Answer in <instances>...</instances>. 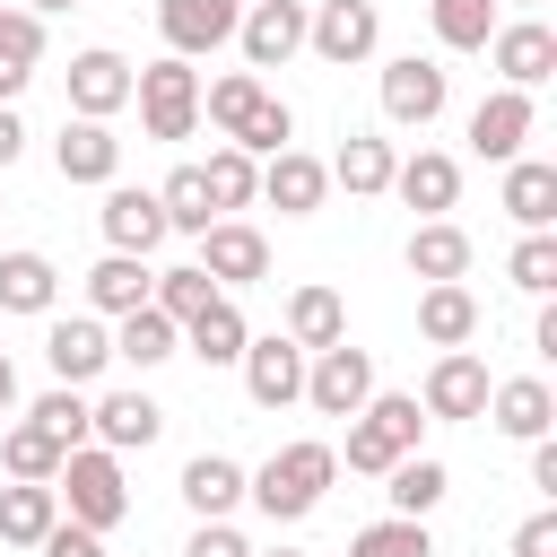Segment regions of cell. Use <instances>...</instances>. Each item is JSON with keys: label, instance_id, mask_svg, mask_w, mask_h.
I'll use <instances>...</instances> for the list:
<instances>
[{"label": "cell", "instance_id": "obj_1", "mask_svg": "<svg viewBox=\"0 0 557 557\" xmlns=\"http://www.w3.org/2000/svg\"><path fill=\"white\" fill-rule=\"evenodd\" d=\"M331 479H339V453H331V444H278V453L244 479V496H252L270 522H305Z\"/></svg>", "mask_w": 557, "mask_h": 557}, {"label": "cell", "instance_id": "obj_2", "mask_svg": "<svg viewBox=\"0 0 557 557\" xmlns=\"http://www.w3.org/2000/svg\"><path fill=\"white\" fill-rule=\"evenodd\" d=\"M52 496H70V522L104 540V531L131 513V487H122V453H104V444H78V453L61 461V479H52Z\"/></svg>", "mask_w": 557, "mask_h": 557}, {"label": "cell", "instance_id": "obj_3", "mask_svg": "<svg viewBox=\"0 0 557 557\" xmlns=\"http://www.w3.org/2000/svg\"><path fill=\"white\" fill-rule=\"evenodd\" d=\"M418 426H426V418H418V392H374V400L348 418V470H374V479H383L392 461L418 453Z\"/></svg>", "mask_w": 557, "mask_h": 557}, {"label": "cell", "instance_id": "obj_4", "mask_svg": "<svg viewBox=\"0 0 557 557\" xmlns=\"http://www.w3.org/2000/svg\"><path fill=\"white\" fill-rule=\"evenodd\" d=\"M131 96H139V122H148V139H191V122H200V78H191V61H148V70H131Z\"/></svg>", "mask_w": 557, "mask_h": 557}, {"label": "cell", "instance_id": "obj_5", "mask_svg": "<svg viewBox=\"0 0 557 557\" xmlns=\"http://www.w3.org/2000/svg\"><path fill=\"white\" fill-rule=\"evenodd\" d=\"M305 400H313L322 418H357V409L374 400V348H348V339L313 348V366H305Z\"/></svg>", "mask_w": 557, "mask_h": 557}, {"label": "cell", "instance_id": "obj_6", "mask_svg": "<svg viewBox=\"0 0 557 557\" xmlns=\"http://www.w3.org/2000/svg\"><path fill=\"white\" fill-rule=\"evenodd\" d=\"M305 44H313L331 70H357V61L383 44V17H374V0H322V9L305 17Z\"/></svg>", "mask_w": 557, "mask_h": 557}, {"label": "cell", "instance_id": "obj_7", "mask_svg": "<svg viewBox=\"0 0 557 557\" xmlns=\"http://www.w3.org/2000/svg\"><path fill=\"white\" fill-rule=\"evenodd\" d=\"M157 26H165V52H174V61H191V52L235 44L244 9H235V0H157Z\"/></svg>", "mask_w": 557, "mask_h": 557}, {"label": "cell", "instance_id": "obj_8", "mask_svg": "<svg viewBox=\"0 0 557 557\" xmlns=\"http://www.w3.org/2000/svg\"><path fill=\"white\" fill-rule=\"evenodd\" d=\"M444 70L435 61H418V52H400V61H383V113L400 122V131H426L435 113H444Z\"/></svg>", "mask_w": 557, "mask_h": 557}, {"label": "cell", "instance_id": "obj_9", "mask_svg": "<svg viewBox=\"0 0 557 557\" xmlns=\"http://www.w3.org/2000/svg\"><path fill=\"white\" fill-rule=\"evenodd\" d=\"M44 366L78 392V383H96V374L113 366V331H104V322H87V313H61V322L44 331Z\"/></svg>", "mask_w": 557, "mask_h": 557}, {"label": "cell", "instance_id": "obj_10", "mask_svg": "<svg viewBox=\"0 0 557 557\" xmlns=\"http://www.w3.org/2000/svg\"><path fill=\"white\" fill-rule=\"evenodd\" d=\"M244 392L261 400V409H287V400H305V348L278 331V339H244Z\"/></svg>", "mask_w": 557, "mask_h": 557}, {"label": "cell", "instance_id": "obj_11", "mask_svg": "<svg viewBox=\"0 0 557 557\" xmlns=\"http://www.w3.org/2000/svg\"><path fill=\"white\" fill-rule=\"evenodd\" d=\"M487 392H496L487 366H479L470 348H444V357L426 366V400H418V409H426V418H487Z\"/></svg>", "mask_w": 557, "mask_h": 557}, {"label": "cell", "instance_id": "obj_12", "mask_svg": "<svg viewBox=\"0 0 557 557\" xmlns=\"http://www.w3.org/2000/svg\"><path fill=\"white\" fill-rule=\"evenodd\" d=\"M122 104H131V61L104 52V44L78 52V61H70V113H78V122H113Z\"/></svg>", "mask_w": 557, "mask_h": 557}, {"label": "cell", "instance_id": "obj_13", "mask_svg": "<svg viewBox=\"0 0 557 557\" xmlns=\"http://www.w3.org/2000/svg\"><path fill=\"white\" fill-rule=\"evenodd\" d=\"M200 270H209L218 287H252V278H270V244H261V226L218 218V226L200 235Z\"/></svg>", "mask_w": 557, "mask_h": 557}, {"label": "cell", "instance_id": "obj_14", "mask_svg": "<svg viewBox=\"0 0 557 557\" xmlns=\"http://www.w3.org/2000/svg\"><path fill=\"white\" fill-rule=\"evenodd\" d=\"M87 435H96L104 453H148V444L165 435V409H157L148 392H104V400L87 409Z\"/></svg>", "mask_w": 557, "mask_h": 557}, {"label": "cell", "instance_id": "obj_15", "mask_svg": "<svg viewBox=\"0 0 557 557\" xmlns=\"http://www.w3.org/2000/svg\"><path fill=\"white\" fill-rule=\"evenodd\" d=\"M252 70H278L287 52H305V0H252V17L235 26Z\"/></svg>", "mask_w": 557, "mask_h": 557}, {"label": "cell", "instance_id": "obj_16", "mask_svg": "<svg viewBox=\"0 0 557 557\" xmlns=\"http://www.w3.org/2000/svg\"><path fill=\"white\" fill-rule=\"evenodd\" d=\"M487 52H496V70H505V87H513V96H531V87L557 70V35H548L540 17H522V26H496V35H487Z\"/></svg>", "mask_w": 557, "mask_h": 557}, {"label": "cell", "instance_id": "obj_17", "mask_svg": "<svg viewBox=\"0 0 557 557\" xmlns=\"http://www.w3.org/2000/svg\"><path fill=\"white\" fill-rule=\"evenodd\" d=\"M322 191H331V174H322V157H305V148H278V157L261 165V200H270L278 218H313Z\"/></svg>", "mask_w": 557, "mask_h": 557}, {"label": "cell", "instance_id": "obj_18", "mask_svg": "<svg viewBox=\"0 0 557 557\" xmlns=\"http://www.w3.org/2000/svg\"><path fill=\"white\" fill-rule=\"evenodd\" d=\"M96 218H104V244H113V252H139V261H148V252L165 244V209H157V191H131V183H113Z\"/></svg>", "mask_w": 557, "mask_h": 557}, {"label": "cell", "instance_id": "obj_19", "mask_svg": "<svg viewBox=\"0 0 557 557\" xmlns=\"http://www.w3.org/2000/svg\"><path fill=\"white\" fill-rule=\"evenodd\" d=\"M522 139H531V96H513V87L479 96V113H470V148H479V157H496V165H513V157H522Z\"/></svg>", "mask_w": 557, "mask_h": 557}, {"label": "cell", "instance_id": "obj_20", "mask_svg": "<svg viewBox=\"0 0 557 557\" xmlns=\"http://www.w3.org/2000/svg\"><path fill=\"white\" fill-rule=\"evenodd\" d=\"M52 165H61V183H113V165H122V139H113L104 122H61V139H52Z\"/></svg>", "mask_w": 557, "mask_h": 557}, {"label": "cell", "instance_id": "obj_21", "mask_svg": "<svg viewBox=\"0 0 557 557\" xmlns=\"http://www.w3.org/2000/svg\"><path fill=\"white\" fill-rule=\"evenodd\" d=\"M392 191H400L409 209H426V218H444V209L461 200V165H453L444 148H418V157H400V165H392Z\"/></svg>", "mask_w": 557, "mask_h": 557}, {"label": "cell", "instance_id": "obj_22", "mask_svg": "<svg viewBox=\"0 0 557 557\" xmlns=\"http://www.w3.org/2000/svg\"><path fill=\"white\" fill-rule=\"evenodd\" d=\"M148 287H157V270H148L139 252H104V261L87 270V305H96V313H113V322H122V313H139V305H148Z\"/></svg>", "mask_w": 557, "mask_h": 557}, {"label": "cell", "instance_id": "obj_23", "mask_svg": "<svg viewBox=\"0 0 557 557\" xmlns=\"http://www.w3.org/2000/svg\"><path fill=\"white\" fill-rule=\"evenodd\" d=\"M505 218L531 226V235H548V218H557V165L513 157V165H505Z\"/></svg>", "mask_w": 557, "mask_h": 557}, {"label": "cell", "instance_id": "obj_24", "mask_svg": "<svg viewBox=\"0 0 557 557\" xmlns=\"http://www.w3.org/2000/svg\"><path fill=\"white\" fill-rule=\"evenodd\" d=\"M409 278H426V287L470 278V235H461L453 218H426V226L409 235Z\"/></svg>", "mask_w": 557, "mask_h": 557}, {"label": "cell", "instance_id": "obj_25", "mask_svg": "<svg viewBox=\"0 0 557 557\" xmlns=\"http://www.w3.org/2000/svg\"><path fill=\"white\" fill-rule=\"evenodd\" d=\"M487 409H496V426H505L513 444H540V435H548V418H557V400H548V383H540V374L496 383V392H487Z\"/></svg>", "mask_w": 557, "mask_h": 557}, {"label": "cell", "instance_id": "obj_26", "mask_svg": "<svg viewBox=\"0 0 557 557\" xmlns=\"http://www.w3.org/2000/svg\"><path fill=\"white\" fill-rule=\"evenodd\" d=\"M183 505H191L200 522H226V513L244 505V470H235L226 453H200V461H183Z\"/></svg>", "mask_w": 557, "mask_h": 557}, {"label": "cell", "instance_id": "obj_27", "mask_svg": "<svg viewBox=\"0 0 557 557\" xmlns=\"http://www.w3.org/2000/svg\"><path fill=\"white\" fill-rule=\"evenodd\" d=\"M392 165H400V157H392V139H366V131H348V148H339V157H331L322 174H331L339 191L374 200V191H392Z\"/></svg>", "mask_w": 557, "mask_h": 557}, {"label": "cell", "instance_id": "obj_28", "mask_svg": "<svg viewBox=\"0 0 557 557\" xmlns=\"http://www.w3.org/2000/svg\"><path fill=\"white\" fill-rule=\"evenodd\" d=\"M52 522H61V496H52V487H35V479H9V487H0V540H9V548H35Z\"/></svg>", "mask_w": 557, "mask_h": 557}, {"label": "cell", "instance_id": "obj_29", "mask_svg": "<svg viewBox=\"0 0 557 557\" xmlns=\"http://www.w3.org/2000/svg\"><path fill=\"white\" fill-rule=\"evenodd\" d=\"M61 270L44 252H0V313H52Z\"/></svg>", "mask_w": 557, "mask_h": 557}, {"label": "cell", "instance_id": "obj_30", "mask_svg": "<svg viewBox=\"0 0 557 557\" xmlns=\"http://www.w3.org/2000/svg\"><path fill=\"white\" fill-rule=\"evenodd\" d=\"M157 209H165V235H209L218 226V209H209V183H200V165H174L165 183H157Z\"/></svg>", "mask_w": 557, "mask_h": 557}, {"label": "cell", "instance_id": "obj_31", "mask_svg": "<svg viewBox=\"0 0 557 557\" xmlns=\"http://www.w3.org/2000/svg\"><path fill=\"white\" fill-rule=\"evenodd\" d=\"M418 331H426L435 348H461V339L479 331V296H470L461 278H444V287H426V296H418Z\"/></svg>", "mask_w": 557, "mask_h": 557}, {"label": "cell", "instance_id": "obj_32", "mask_svg": "<svg viewBox=\"0 0 557 557\" xmlns=\"http://www.w3.org/2000/svg\"><path fill=\"white\" fill-rule=\"evenodd\" d=\"M383 479H392L383 496H392V513H400V522H426V513L444 505V487H453V479H444V461H426V453H409V461H392Z\"/></svg>", "mask_w": 557, "mask_h": 557}, {"label": "cell", "instance_id": "obj_33", "mask_svg": "<svg viewBox=\"0 0 557 557\" xmlns=\"http://www.w3.org/2000/svg\"><path fill=\"white\" fill-rule=\"evenodd\" d=\"M35 61H44V17L35 9H0V104L35 78Z\"/></svg>", "mask_w": 557, "mask_h": 557}, {"label": "cell", "instance_id": "obj_34", "mask_svg": "<svg viewBox=\"0 0 557 557\" xmlns=\"http://www.w3.org/2000/svg\"><path fill=\"white\" fill-rule=\"evenodd\" d=\"M287 339L313 357V348H331V339H348V313H339V296L331 287H296L287 296Z\"/></svg>", "mask_w": 557, "mask_h": 557}, {"label": "cell", "instance_id": "obj_35", "mask_svg": "<svg viewBox=\"0 0 557 557\" xmlns=\"http://www.w3.org/2000/svg\"><path fill=\"white\" fill-rule=\"evenodd\" d=\"M183 339H191V357H200V366H235L252 331H244V313H235V296H218L209 313H191V322H183Z\"/></svg>", "mask_w": 557, "mask_h": 557}, {"label": "cell", "instance_id": "obj_36", "mask_svg": "<svg viewBox=\"0 0 557 557\" xmlns=\"http://www.w3.org/2000/svg\"><path fill=\"white\" fill-rule=\"evenodd\" d=\"M200 183H209V209H218V218H226V209H252V200H261V165H252L244 148H209Z\"/></svg>", "mask_w": 557, "mask_h": 557}, {"label": "cell", "instance_id": "obj_37", "mask_svg": "<svg viewBox=\"0 0 557 557\" xmlns=\"http://www.w3.org/2000/svg\"><path fill=\"white\" fill-rule=\"evenodd\" d=\"M148 305H157V313H165V322L183 331L191 313H209V305H218V278H209L200 261H183V270H157V287H148Z\"/></svg>", "mask_w": 557, "mask_h": 557}, {"label": "cell", "instance_id": "obj_38", "mask_svg": "<svg viewBox=\"0 0 557 557\" xmlns=\"http://www.w3.org/2000/svg\"><path fill=\"white\" fill-rule=\"evenodd\" d=\"M61 461H70V453H61V444H52L35 418L0 435V470H9V479H35V487H52V479H61Z\"/></svg>", "mask_w": 557, "mask_h": 557}, {"label": "cell", "instance_id": "obj_39", "mask_svg": "<svg viewBox=\"0 0 557 557\" xmlns=\"http://www.w3.org/2000/svg\"><path fill=\"white\" fill-rule=\"evenodd\" d=\"M183 348V331L157 313V305H139V313H122V331H113V357H131V366H165Z\"/></svg>", "mask_w": 557, "mask_h": 557}, {"label": "cell", "instance_id": "obj_40", "mask_svg": "<svg viewBox=\"0 0 557 557\" xmlns=\"http://www.w3.org/2000/svg\"><path fill=\"white\" fill-rule=\"evenodd\" d=\"M496 35V0H435V44L444 52H487Z\"/></svg>", "mask_w": 557, "mask_h": 557}, {"label": "cell", "instance_id": "obj_41", "mask_svg": "<svg viewBox=\"0 0 557 557\" xmlns=\"http://www.w3.org/2000/svg\"><path fill=\"white\" fill-rule=\"evenodd\" d=\"M287 139H296V113H287V104H278V96L261 87V104H252V113L235 122V139H226V148H244V157H278Z\"/></svg>", "mask_w": 557, "mask_h": 557}, {"label": "cell", "instance_id": "obj_42", "mask_svg": "<svg viewBox=\"0 0 557 557\" xmlns=\"http://www.w3.org/2000/svg\"><path fill=\"white\" fill-rule=\"evenodd\" d=\"M348 557H435V540H426V522L383 513V522H366V531L348 540Z\"/></svg>", "mask_w": 557, "mask_h": 557}, {"label": "cell", "instance_id": "obj_43", "mask_svg": "<svg viewBox=\"0 0 557 557\" xmlns=\"http://www.w3.org/2000/svg\"><path fill=\"white\" fill-rule=\"evenodd\" d=\"M26 418H35V426H44V435H52L61 453H78V444H87V400H78L70 383H52V392H44V400H35Z\"/></svg>", "mask_w": 557, "mask_h": 557}, {"label": "cell", "instance_id": "obj_44", "mask_svg": "<svg viewBox=\"0 0 557 557\" xmlns=\"http://www.w3.org/2000/svg\"><path fill=\"white\" fill-rule=\"evenodd\" d=\"M252 104H261V78H252V70H226V78H218V87L200 96V113H209V122H218L226 139H235V122H244Z\"/></svg>", "mask_w": 557, "mask_h": 557}, {"label": "cell", "instance_id": "obj_45", "mask_svg": "<svg viewBox=\"0 0 557 557\" xmlns=\"http://www.w3.org/2000/svg\"><path fill=\"white\" fill-rule=\"evenodd\" d=\"M505 270H513V287H522V296H548V287H557V235H522Z\"/></svg>", "mask_w": 557, "mask_h": 557}, {"label": "cell", "instance_id": "obj_46", "mask_svg": "<svg viewBox=\"0 0 557 557\" xmlns=\"http://www.w3.org/2000/svg\"><path fill=\"white\" fill-rule=\"evenodd\" d=\"M35 548H44V557H104V540H96V531H78V522H52Z\"/></svg>", "mask_w": 557, "mask_h": 557}, {"label": "cell", "instance_id": "obj_47", "mask_svg": "<svg viewBox=\"0 0 557 557\" xmlns=\"http://www.w3.org/2000/svg\"><path fill=\"white\" fill-rule=\"evenodd\" d=\"M183 557H252V548H244V531H226V522H200Z\"/></svg>", "mask_w": 557, "mask_h": 557}, {"label": "cell", "instance_id": "obj_48", "mask_svg": "<svg viewBox=\"0 0 557 557\" xmlns=\"http://www.w3.org/2000/svg\"><path fill=\"white\" fill-rule=\"evenodd\" d=\"M513 557H557V513H531L513 531Z\"/></svg>", "mask_w": 557, "mask_h": 557}, {"label": "cell", "instance_id": "obj_49", "mask_svg": "<svg viewBox=\"0 0 557 557\" xmlns=\"http://www.w3.org/2000/svg\"><path fill=\"white\" fill-rule=\"evenodd\" d=\"M531 487H540V496H557V444H548V435L531 444Z\"/></svg>", "mask_w": 557, "mask_h": 557}, {"label": "cell", "instance_id": "obj_50", "mask_svg": "<svg viewBox=\"0 0 557 557\" xmlns=\"http://www.w3.org/2000/svg\"><path fill=\"white\" fill-rule=\"evenodd\" d=\"M17 148H26V122L0 104V165H17Z\"/></svg>", "mask_w": 557, "mask_h": 557}, {"label": "cell", "instance_id": "obj_51", "mask_svg": "<svg viewBox=\"0 0 557 557\" xmlns=\"http://www.w3.org/2000/svg\"><path fill=\"white\" fill-rule=\"evenodd\" d=\"M0 409H17V366L0 357Z\"/></svg>", "mask_w": 557, "mask_h": 557}, {"label": "cell", "instance_id": "obj_52", "mask_svg": "<svg viewBox=\"0 0 557 557\" xmlns=\"http://www.w3.org/2000/svg\"><path fill=\"white\" fill-rule=\"evenodd\" d=\"M26 9H35V17H52V9H78V0H26Z\"/></svg>", "mask_w": 557, "mask_h": 557}, {"label": "cell", "instance_id": "obj_53", "mask_svg": "<svg viewBox=\"0 0 557 557\" xmlns=\"http://www.w3.org/2000/svg\"><path fill=\"white\" fill-rule=\"evenodd\" d=\"M270 557H296V548H270Z\"/></svg>", "mask_w": 557, "mask_h": 557}, {"label": "cell", "instance_id": "obj_54", "mask_svg": "<svg viewBox=\"0 0 557 557\" xmlns=\"http://www.w3.org/2000/svg\"><path fill=\"white\" fill-rule=\"evenodd\" d=\"M522 9H540V0H522Z\"/></svg>", "mask_w": 557, "mask_h": 557}]
</instances>
